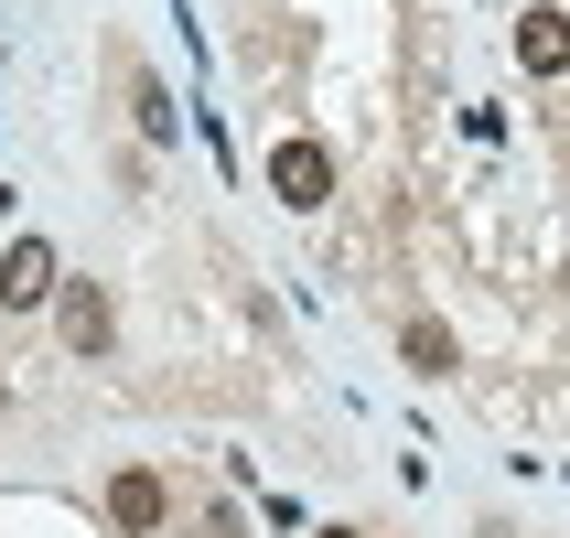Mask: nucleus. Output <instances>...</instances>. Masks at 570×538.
<instances>
[{"mask_svg":"<svg viewBox=\"0 0 570 538\" xmlns=\"http://www.w3.org/2000/svg\"><path fill=\"white\" fill-rule=\"evenodd\" d=\"M269 194L313 216L323 194H334V162H323V140H281V151H269Z\"/></svg>","mask_w":570,"mask_h":538,"instance_id":"f257e3e1","label":"nucleus"},{"mask_svg":"<svg viewBox=\"0 0 570 538\" xmlns=\"http://www.w3.org/2000/svg\"><path fill=\"white\" fill-rule=\"evenodd\" d=\"M55 248H43V237H22V248L0 258V302H11V313H32V302H55Z\"/></svg>","mask_w":570,"mask_h":538,"instance_id":"f03ea898","label":"nucleus"},{"mask_svg":"<svg viewBox=\"0 0 570 538\" xmlns=\"http://www.w3.org/2000/svg\"><path fill=\"white\" fill-rule=\"evenodd\" d=\"M517 65L528 76H570V11H528L517 22Z\"/></svg>","mask_w":570,"mask_h":538,"instance_id":"7ed1b4c3","label":"nucleus"},{"mask_svg":"<svg viewBox=\"0 0 570 538\" xmlns=\"http://www.w3.org/2000/svg\"><path fill=\"white\" fill-rule=\"evenodd\" d=\"M65 345H76V355H97V345H108V291H97V281H76V291H65Z\"/></svg>","mask_w":570,"mask_h":538,"instance_id":"20e7f679","label":"nucleus"},{"mask_svg":"<svg viewBox=\"0 0 570 538\" xmlns=\"http://www.w3.org/2000/svg\"><path fill=\"white\" fill-rule=\"evenodd\" d=\"M108 517L151 538V528H161V475H119V485H108Z\"/></svg>","mask_w":570,"mask_h":538,"instance_id":"39448f33","label":"nucleus"},{"mask_svg":"<svg viewBox=\"0 0 570 538\" xmlns=\"http://www.w3.org/2000/svg\"><path fill=\"white\" fill-rule=\"evenodd\" d=\"M410 366H431V378L452 366V334H442V323H410Z\"/></svg>","mask_w":570,"mask_h":538,"instance_id":"423d86ee","label":"nucleus"}]
</instances>
